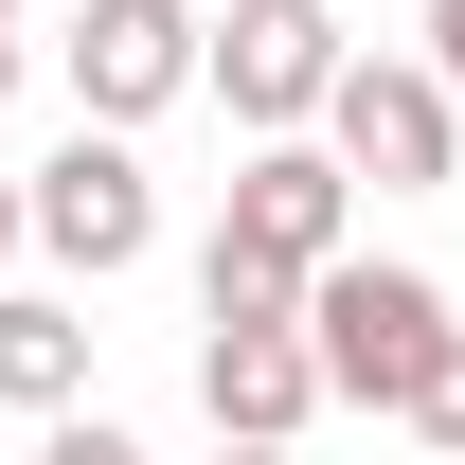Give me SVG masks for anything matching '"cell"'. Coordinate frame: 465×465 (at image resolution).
Masks as SVG:
<instances>
[{
	"label": "cell",
	"mask_w": 465,
	"mask_h": 465,
	"mask_svg": "<svg viewBox=\"0 0 465 465\" xmlns=\"http://www.w3.org/2000/svg\"><path fill=\"white\" fill-rule=\"evenodd\" d=\"M304 341H322V394H341V411H394V430H411V394H430V358H448L465 322H448L430 269H358V251H341V269L304 287Z\"/></svg>",
	"instance_id": "cell-1"
},
{
	"label": "cell",
	"mask_w": 465,
	"mask_h": 465,
	"mask_svg": "<svg viewBox=\"0 0 465 465\" xmlns=\"http://www.w3.org/2000/svg\"><path fill=\"white\" fill-rule=\"evenodd\" d=\"M322 143H341V179H376V197H448V162H465V90H448L430 54H358L341 108H322Z\"/></svg>",
	"instance_id": "cell-2"
},
{
	"label": "cell",
	"mask_w": 465,
	"mask_h": 465,
	"mask_svg": "<svg viewBox=\"0 0 465 465\" xmlns=\"http://www.w3.org/2000/svg\"><path fill=\"white\" fill-rule=\"evenodd\" d=\"M341 18H322V0H232L215 18V108L251 125V143H304V125L341 108Z\"/></svg>",
	"instance_id": "cell-3"
},
{
	"label": "cell",
	"mask_w": 465,
	"mask_h": 465,
	"mask_svg": "<svg viewBox=\"0 0 465 465\" xmlns=\"http://www.w3.org/2000/svg\"><path fill=\"white\" fill-rule=\"evenodd\" d=\"M36 251H54L72 287H108V269H143V251H162V179H143V143H125V125H72L54 162H36Z\"/></svg>",
	"instance_id": "cell-4"
},
{
	"label": "cell",
	"mask_w": 465,
	"mask_h": 465,
	"mask_svg": "<svg viewBox=\"0 0 465 465\" xmlns=\"http://www.w3.org/2000/svg\"><path fill=\"white\" fill-rule=\"evenodd\" d=\"M179 90H215V18L197 0H90L72 18V108L90 125H162Z\"/></svg>",
	"instance_id": "cell-5"
},
{
	"label": "cell",
	"mask_w": 465,
	"mask_h": 465,
	"mask_svg": "<svg viewBox=\"0 0 465 465\" xmlns=\"http://www.w3.org/2000/svg\"><path fill=\"white\" fill-rule=\"evenodd\" d=\"M341 215H358V179H341V143H251V162H232V251H269V269H287V287H322V269H341Z\"/></svg>",
	"instance_id": "cell-6"
},
{
	"label": "cell",
	"mask_w": 465,
	"mask_h": 465,
	"mask_svg": "<svg viewBox=\"0 0 465 465\" xmlns=\"http://www.w3.org/2000/svg\"><path fill=\"white\" fill-rule=\"evenodd\" d=\"M197 411H215V448H304V411H341V394H322L304 322H215L197 341Z\"/></svg>",
	"instance_id": "cell-7"
},
{
	"label": "cell",
	"mask_w": 465,
	"mask_h": 465,
	"mask_svg": "<svg viewBox=\"0 0 465 465\" xmlns=\"http://www.w3.org/2000/svg\"><path fill=\"white\" fill-rule=\"evenodd\" d=\"M90 394V322L54 287H0V411H72Z\"/></svg>",
	"instance_id": "cell-8"
},
{
	"label": "cell",
	"mask_w": 465,
	"mask_h": 465,
	"mask_svg": "<svg viewBox=\"0 0 465 465\" xmlns=\"http://www.w3.org/2000/svg\"><path fill=\"white\" fill-rule=\"evenodd\" d=\"M411 430H430V448H465V341L430 358V394H411Z\"/></svg>",
	"instance_id": "cell-9"
},
{
	"label": "cell",
	"mask_w": 465,
	"mask_h": 465,
	"mask_svg": "<svg viewBox=\"0 0 465 465\" xmlns=\"http://www.w3.org/2000/svg\"><path fill=\"white\" fill-rule=\"evenodd\" d=\"M36 465H143V448H125L108 411H54V448H36Z\"/></svg>",
	"instance_id": "cell-10"
},
{
	"label": "cell",
	"mask_w": 465,
	"mask_h": 465,
	"mask_svg": "<svg viewBox=\"0 0 465 465\" xmlns=\"http://www.w3.org/2000/svg\"><path fill=\"white\" fill-rule=\"evenodd\" d=\"M430 72H448V90H465V0H430Z\"/></svg>",
	"instance_id": "cell-11"
},
{
	"label": "cell",
	"mask_w": 465,
	"mask_h": 465,
	"mask_svg": "<svg viewBox=\"0 0 465 465\" xmlns=\"http://www.w3.org/2000/svg\"><path fill=\"white\" fill-rule=\"evenodd\" d=\"M18 232H36V179H0V251H18Z\"/></svg>",
	"instance_id": "cell-12"
},
{
	"label": "cell",
	"mask_w": 465,
	"mask_h": 465,
	"mask_svg": "<svg viewBox=\"0 0 465 465\" xmlns=\"http://www.w3.org/2000/svg\"><path fill=\"white\" fill-rule=\"evenodd\" d=\"M215 465H304V448H215Z\"/></svg>",
	"instance_id": "cell-13"
},
{
	"label": "cell",
	"mask_w": 465,
	"mask_h": 465,
	"mask_svg": "<svg viewBox=\"0 0 465 465\" xmlns=\"http://www.w3.org/2000/svg\"><path fill=\"white\" fill-rule=\"evenodd\" d=\"M0 108H18V36H0Z\"/></svg>",
	"instance_id": "cell-14"
},
{
	"label": "cell",
	"mask_w": 465,
	"mask_h": 465,
	"mask_svg": "<svg viewBox=\"0 0 465 465\" xmlns=\"http://www.w3.org/2000/svg\"><path fill=\"white\" fill-rule=\"evenodd\" d=\"M0 18H18V0H0Z\"/></svg>",
	"instance_id": "cell-15"
}]
</instances>
